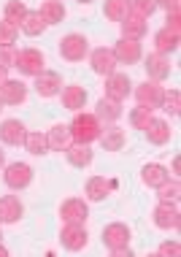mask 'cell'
Returning a JSON list of instances; mask_svg holds the SVG:
<instances>
[{"label": "cell", "instance_id": "obj_1", "mask_svg": "<svg viewBox=\"0 0 181 257\" xmlns=\"http://www.w3.org/2000/svg\"><path fill=\"white\" fill-rule=\"evenodd\" d=\"M71 130V138L76 144H92L100 138V130H103V122L97 119L95 114H84V111H76L73 122L68 124Z\"/></svg>", "mask_w": 181, "mask_h": 257}, {"label": "cell", "instance_id": "obj_2", "mask_svg": "<svg viewBox=\"0 0 181 257\" xmlns=\"http://www.w3.org/2000/svg\"><path fill=\"white\" fill-rule=\"evenodd\" d=\"M103 244L111 254H119L130 249V227L124 222H111L103 227Z\"/></svg>", "mask_w": 181, "mask_h": 257}, {"label": "cell", "instance_id": "obj_3", "mask_svg": "<svg viewBox=\"0 0 181 257\" xmlns=\"http://www.w3.org/2000/svg\"><path fill=\"white\" fill-rule=\"evenodd\" d=\"M89 54V41L81 33H68L60 41V57L68 62H81Z\"/></svg>", "mask_w": 181, "mask_h": 257}, {"label": "cell", "instance_id": "obj_4", "mask_svg": "<svg viewBox=\"0 0 181 257\" xmlns=\"http://www.w3.org/2000/svg\"><path fill=\"white\" fill-rule=\"evenodd\" d=\"M3 182L14 192L27 190L30 182H33V168L27 163H9V165H3Z\"/></svg>", "mask_w": 181, "mask_h": 257}, {"label": "cell", "instance_id": "obj_5", "mask_svg": "<svg viewBox=\"0 0 181 257\" xmlns=\"http://www.w3.org/2000/svg\"><path fill=\"white\" fill-rule=\"evenodd\" d=\"M89 235H87V227L84 225H76V222H65L60 230V244L62 249H68V252H81V249L87 246Z\"/></svg>", "mask_w": 181, "mask_h": 257}, {"label": "cell", "instance_id": "obj_6", "mask_svg": "<svg viewBox=\"0 0 181 257\" xmlns=\"http://www.w3.org/2000/svg\"><path fill=\"white\" fill-rule=\"evenodd\" d=\"M135 100L141 103V106H146V108H159L162 106V92H165V87L159 84V81H151V79H146L143 84H138L135 89Z\"/></svg>", "mask_w": 181, "mask_h": 257}, {"label": "cell", "instance_id": "obj_7", "mask_svg": "<svg viewBox=\"0 0 181 257\" xmlns=\"http://www.w3.org/2000/svg\"><path fill=\"white\" fill-rule=\"evenodd\" d=\"M151 219L159 230H178L181 227V214H178V206L176 203H162L159 200L157 208L151 211Z\"/></svg>", "mask_w": 181, "mask_h": 257}, {"label": "cell", "instance_id": "obj_8", "mask_svg": "<svg viewBox=\"0 0 181 257\" xmlns=\"http://www.w3.org/2000/svg\"><path fill=\"white\" fill-rule=\"evenodd\" d=\"M44 65H46V60H44V54H41V49H22V52H17V65L14 68H19V73L22 76H36L44 71Z\"/></svg>", "mask_w": 181, "mask_h": 257}, {"label": "cell", "instance_id": "obj_9", "mask_svg": "<svg viewBox=\"0 0 181 257\" xmlns=\"http://www.w3.org/2000/svg\"><path fill=\"white\" fill-rule=\"evenodd\" d=\"M89 65H92V71L97 73V76H111L116 71V57H114V49H106V46H97V49H92L89 52Z\"/></svg>", "mask_w": 181, "mask_h": 257}, {"label": "cell", "instance_id": "obj_10", "mask_svg": "<svg viewBox=\"0 0 181 257\" xmlns=\"http://www.w3.org/2000/svg\"><path fill=\"white\" fill-rule=\"evenodd\" d=\"M106 98H114V100H124L130 92H133V81H130V76L127 73H111V76H106Z\"/></svg>", "mask_w": 181, "mask_h": 257}, {"label": "cell", "instance_id": "obj_11", "mask_svg": "<svg viewBox=\"0 0 181 257\" xmlns=\"http://www.w3.org/2000/svg\"><path fill=\"white\" fill-rule=\"evenodd\" d=\"M0 100L3 106H22L27 100V84L19 79H6L0 84Z\"/></svg>", "mask_w": 181, "mask_h": 257}, {"label": "cell", "instance_id": "obj_12", "mask_svg": "<svg viewBox=\"0 0 181 257\" xmlns=\"http://www.w3.org/2000/svg\"><path fill=\"white\" fill-rule=\"evenodd\" d=\"M114 57L119 65H135L143 57L141 41H130V38H119V44L114 46Z\"/></svg>", "mask_w": 181, "mask_h": 257}, {"label": "cell", "instance_id": "obj_13", "mask_svg": "<svg viewBox=\"0 0 181 257\" xmlns=\"http://www.w3.org/2000/svg\"><path fill=\"white\" fill-rule=\"evenodd\" d=\"M143 71L146 76H149L151 81H165L170 76V60H168V54H149V57L143 60Z\"/></svg>", "mask_w": 181, "mask_h": 257}, {"label": "cell", "instance_id": "obj_14", "mask_svg": "<svg viewBox=\"0 0 181 257\" xmlns=\"http://www.w3.org/2000/svg\"><path fill=\"white\" fill-rule=\"evenodd\" d=\"M60 217H62V222H76V225H84L87 217H89L87 200H81V198H68L65 203L60 206Z\"/></svg>", "mask_w": 181, "mask_h": 257}, {"label": "cell", "instance_id": "obj_15", "mask_svg": "<svg viewBox=\"0 0 181 257\" xmlns=\"http://www.w3.org/2000/svg\"><path fill=\"white\" fill-rule=\"evenodd\" d=\"M60 89H62V76L60 73H54V71H41L36 76V92H38V98H54V95H60Z\"/></svg>", "mask_w": 181, "mask_h": 257}, {"label": "cell", "instance_id": "obj_16", "mask_svg": "<svg viewBox=\"0 0 181 257\" xmlns=\"http://www.w3.org/2000/svg\"><path fill=\"white\" fill-rule=\"evenodd\" d=\"M60 95H62V108H68V111H81L87 106V89L81 87V84H62L60 89Z\"/></svg>", "mask_w": 181, "mask_h": 257}, {"label": "cell", "instance_id": "obj_17", "mask_svg": "<svg viewBox=\"0 0 181 257\" xmlns=\"http://www.w3.org/2000/svg\"><path fill=\"white\" fill-rule=\"evenodd\" d=\"M149 19H143V17H135V14H127V17L119 22L122 27V38H130V41H143L146 38V33H149Z\"/></svg>", "mask_w": 181, "mask_h": 257}, {"label": "cell", "instance_id": "obj_18", "mask_svg": "<svg viewBox=\"0 0 181 257\" xmlns=\"http://www.w3.org/2000/svg\"><path fill=\"white\" fill-rule=\"evenodd\" d=\"M122 114H124L122 103L114 100V98H106V95H103V98L95 103V116H97L100 122H106V124H114Z\"/></svg>", "mask_w": 181, "mask_h": 257}, {"label": "cell", "instance_id": "obj_19", "mask_svg": "<svg viewBox=\"0 0 181 257\" xmlns=\"http://www.w3.org/2000/svg\"><path fill=\"white\" fill-rule=\"evenodd\" d=\"M27 136V127L19 119H6L0 124V141L9 144V147H22Z\"/></svg>", "mask_w": 181, "mask_h": 257}, {"label": "cell", "instance_id": "obj_20", "mask_svg": "<svg viewBox=\"0 0 181 257\" xmlns=\"http://www.w3.org/2000/svg\"><path fill=\"white\" fill-rule=\"evenodd\" d=\"M25 214V206L22 200L17 195H3L0 198V222L3 225H14V222H19Z\"/></svg>", "mask_w": 181, "mask_h": 257}, {"label": "cell", "instance_id": "obj_21", "mask_svg": "<svg viewBox=\"0 0 181 257\" xmlns=\"http://www.w3.org/2000/svg\"><path fill=\"white\" fill-rule=\"evenodd\" d=\"M97 141L103 144L106 152H122L124 144H127V133H124L122 127H116V124H108V127L100 130V138H97Z\"/></svg>", "mask_w": 181, "mask_h": 257}, {"label": "cell", "instance_id": "obj_22", "mask_svg": "<svg viewBox=\"0 0 181 257\" xmlns=\"http://www.w3.org/2000/svg\"><path fill=\"white\" fill-rule=\"evenodd\" d=\"M65 157H68V163L73 165V168H89L92 165V160H95V152L89 149V144H71V147L65 149Z\"/></svg>", "mask_w": 181, "mask_h": 257}, {"label": "cell", "instance_id": "obj_23", "mask_svg": "<svg viewBox=\"0 0 181 257\" xmlns=\"http://www.w3.org/2000/svg\"><path fill=\"white\" fill-rule=\"evenodd\" d=\"M146 138H149V144H154V147H165V144L170 141V124L165 119H154L151 116V122L146 124Z\"/></svg>", "mask_w": 181, "mask_h": 257}, {"label": "cell", "instance_id": "obj_24", "mask_svg": "<svg viewBox=\"0 0 181 257\" xmlns=\"http://www.w3.org/2000/svg\"><path fill=\"white\" fill-rule=\"evenodd\" d=\"M111 190H114V184H111L106 176H89L87 184H84V192H87L89 200H106L111 195Z\"/></svg>", "mask_w": 181, "mask_h": 257}, {"label": "cell", "instance_id": "obj_25", "mask_svg": "<svg viewBox=\"0 0 181 257\" xmlns=\"http://www.w3.org/2000/svg\"><path fill=\"white\" fill-rule=\"evenodd\" d=\"M141 179H143V184L146 187H151V190H157L162 182H168L170 179V173L165 165H159V163H149V165H143V171H141Z\"/></svg>", "mask_w": 181, "mask_h": 257}, {"label": "cell", "instance_id": "obj_26", "mask_svg": "<svg viewBox=\"0 0 181 257\" xmlns=\"http://www.w3.org/2000/svg\"><path fill=\"white\" fill-rule=\"evenodd\" d=\"M46 141H49V149L65 152V149L73 144V138H71V130H68V124H54V127L46 133Z\"/></svg>", "mask_w": 181, "mask_h": 257}, {"label": "cell", "instance_id": "obj_27", "mask_svg": "<svg viewBox=\"0 0 181 257\" xmlns=\"http://www.w3.org/2000/svg\"><path fill=\"white\" fill-rule=\"evenodd\" d=\"M178 41H181L178 33H170L168 27H162V30L154 33V52H159V54H173V52L178 49Z\"/></svg>", "mask_w": 181, "mask_h": 257}, {"label": "cell", "instance_id": "obj_28", "mask_svg": "<svg viewBox=\"0 0 181 257\" xmlns=\"http://www.w3.org/2000/svg\"><path fill=\"white\" fill-rule=\"evenodd\" d=\"M38 14L44 17V22L46 25H60L62 19H65V6H62V0H44L41 3V9H38Z\"/></svg>", "mask_w": 181, "mask_h": 257}, {"label": "cell", "instance_id": "obj_29", "mask_svg": "<svg viewBox=\"0 0 181 257\" xmlns=\"http://www.w3.org/2000/svg\"><path fill=\"white\" fill-rule=\"evenodd\" d=\"M46 27H49V25L44 22V17H41L38 11H27L25 19L19 22V30H22L25 36H30V38H38L41 33L46 30Z\"/></svg>", "mask_w": 181, "mask_h": 257}, {"label": "cell", "instance_id": "obj_30", "mask_svg": "<svg viewBox=\"0 0 181 257\" xmlns=\"http://www.w3.org/2000/svg\"><path fill=\"white\" fill-rule=\"evenodd\" d=\"M22 147L30 152V155H36V157H41V155H46L49 152V141H46V133H38V130H33V133H27L25 136V144Z\"/></svg>", "mask_w": 181, "mask_h": 257}, {"label": "cell", "instance_id": "obj_31", "mask_svg": "<svg viewBox=\"0 0 181 257\" xmlns=\"http://www.w3.org/2000/svg\"><path fill=\"white\" fill-rule=\"evenodd\" d=\"M103 17L108 22H122L127 17V0H106L103 3Z\"/></svg>", "mask_w": 181, "mask_h": 257}, {"label": "cell", "instance_id": "obj_32", "mask_svg": "<svg viewBox=\"0 0 181 257\" xmlns=\"http://www.w3.org/2000/svg\"><path fill=\"white\" fill-rule=\"evenodd\" d=\"M181 195V184L178 179H168V182H162L157 187V198L162 200V203H176Z\"/></svg>", "mask_w": 181, "mask_h": 257}, {"label": "cell", "instance_id": "obj_33", "mask_svg": "<svg viewBox=\"0 0 181 257\" xmlns=\"http://www.w3.org/2000/svg\"><path fill=\"white\" fill-rule=\"evenodd\" d=\"M30 11L25 6V0H9L6 3V9H3V19H9V22H14V25H19L25 19V14Z\"/></svg>", "mask_w": 181, "mask_h": 257}, {"label": "cell", "instance_id": "obj_34", "mask_svg": "<svg viewBox=\"0 0 181 257\" xmlns=\"http://www.w3.org/2000/svg\"><path fill=\"white\" fill-rule=\"evenodd\" d=\"M165 111V114L170 116H178L181 114V92L178 89H165L162 92V106H159Z\"/></svg>", "mask_w": 181, "mask_h": 257}, {"label": "cell", "instance_id": "obj_35", "mask_svg": "<svg viewBox=\"0 0 181 257\" xmlns=\"http://www.w3.org/2000/svg\"><path fill=\"white\" fill-rule=\"evenodd\" d=\"M157 11L154 0H127V14H135V17L151 19V14Z\"/></svg>", "mask_w": 181, "mask_h": 257}, {"label": "cell", "instance_id": "obj_36", "mask_svg": "<svg viewBox=\"0 0 181 257\" xmlns=\"http://www.w3.org/2000/svg\"><path fill=\"white\" fill-rule=\"evenodd\" d=\"M19 38V25L9 22V19H0V46H14Z\"/></svg>", "mask_w": 181, "mask_h": 257}, {"label": "cell", "instance_id": "obj_37", "mask_svg": "<svg viewBox=\"0 0 181 257\" xmlns=\"http://www.w3.org/2000/svg\"><path fill=\"white\" fill-rule=\"evenodd\" d=\"M130 124H133L135 130H146V124L151 122V108H146V106H141V103H138V106L130 111Z\"/></svg>", "mask_w": 181, "mask_h": 257}, {"label": "cell", "instance_id": "obj_38", "mask_svg": "<svg viewBox=\"0 0 181 257\" xmlns=\"http://www.w3.org/2000/svg\"><path fill=\"white\" fill-rule=\"evenodd\" d=\"M17 65V49L14 46H0V68H14Z\"/></svg>", "mask_w": 181, "mask_h": 257}, {"label": "cell", "instance_id": "obj_39", "mask_svg": "<svg viewBox=\"0 0 181 257\" xmlns=\"http://www.w3.org/2000/svg\"><path fill=\"white\" fill-rule=\"evenodd\" d=\"M157 254L159 257H178L181 254V246H178V241H162L157 249Z\"/></svg>", "mask_w": 181, "mask_h": 257}, {"label": "cell", "instance_id": "obj_40", "mask_svg": "<svg viewBox=\"0 0 181 257\" xmlns=\"http://www.w3.org/2000/svg\"><path fill=\"white\" fill-rule=\"evenodd\" d=\"M165 27H168L170 33H178V36H181V14L178 11H168V17H165Z\"/></svg>", "mask_w": 181, "mask_h": 257}, {"label": "cell", "instance_id": "obj_41", "mask_svg": "<svg viewBox=\"0 0 181 257\" xmlns=\"http://www.w3.org/2000/svg\"><path fill=\"white\" fill-rule=\"evenodd\" d=\"M178 3H181V0H154V6H157V9H162L165 14H168V11H178Z\"/></svg>", "mask_w": 181, "mask_h": 257}, {"label": "cell", "instance_id": "obj_42", "mask_svg": "<svg viewBox=\"0 0 181 257\" xmlns=\"http://www.w3.org/2000/svg\"><path fill=\"white\" fill-rule=\"evenodd\" d=\"M6 73H9V71H6V68H0V84H3L6 79H9V76H6Z\"/></svg>", "mask_w": 181, "mask_h": 257}, {"label": "cell", "instance_id": "obj_43", "mask_svg": "<svg viewBox=\"0 0 181 257\" xmlns=\"http://www.w3.org/2000/svg\"><path fill=\"white\" fill-rule=\"evenodd\" d=\"M3 165H6V152L0 149V168H3Z\"/></svg>", "mask_w": 181, "mask_h": 257}, {"label": "cell", "instance_id": "obj_44", "mask_svg": "<svg viewBox=\"0 0 181 257\" xmlns=\"http://www.w3.org/2000/svg\"><path fill=\"white\" fill-rule=\"evenodd\" d=\"M0 257H9V249H6L3 244H0Z\"/></svg>", "mask_w": 181, "mask_h": 257}, {"label": "cell", "instance_id": "obj_45", "mask_svg": "<svg viewBox=\"0 0 181 257\" xmlns=\"http://www.w3.org/2000/svg\"><path fill=\"white\" fill-rule=\"evenodd\" d=\"M76 3H81V6H87V3H92V0H76Z\"/></svg>", "mask_w": 181, "mask_h": 257}, {"label": "cell", "instance_id": "obj_46", "mask_svg": "<svg viewBox=\"0 0 181 257\" xmlns=\"http://www.w3.org/2000/svg\"><path fill=\"white\" fill-rule=\"evenodd\" d=\"M0 111H3V100H0Z\"/></svg>", "mask_w": 181, "mask_h": 257}, {"label": "cell", "instance_id": "obj_47", "mask_svg": "<svg viewBox=\"0 0 181 257\" xmlns=\"http://www.w3.org/2000/svg\"><path fill=\"white\" fill-rule=\"evenodd\" d=\"M0 238H3V233H0Z\"/></svg>", "mask_w": 181, "mask_h": 257}]
</instances>
